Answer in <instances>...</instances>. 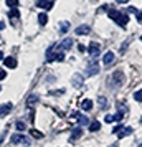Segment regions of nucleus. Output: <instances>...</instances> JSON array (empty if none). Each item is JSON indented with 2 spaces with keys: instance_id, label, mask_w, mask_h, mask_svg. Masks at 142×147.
<instances>
[{
  "instance_id": "f257e3e1",
  "label": "nucleus",
  "mask_w": 142,
  "mask_h": 147,
  "mask_svg": "<svg viewBox=\"0 0 142 147\" xmlns=\"http://www.w3.org/2000/svg\"><path fill=\"white\" fill-rule=\"evenodd\" d=\"M108 15H109V18L112 22H116L119 27H126L129 23V17L127 13H124V12H119V10H114V8H109L108 10Z\"/></svg>"
},
{
  "instance_id": "f03ea898",
  "label": "nucleus",
  "mask_w": 142,
  "mask_h": 147,
  "mask_svg": "<svg viewBox=\"0 0 142 147\" xmlns=\"http://www.w3.org/2000/svg\"><path fill=\"white\" fill-rule=\"evenodd\" d=\"M108 81H109V83H112V86H114V88H119L121 84H124V81H126L124 71H121V69L114 71V73L111 74V78H109Z\"/></svg>"
},
{
  "instance_id": "7ed1b4c3",
  "label": "nucleus",
  "mask_w": 142,
  "mask_h": 147,
  "mask_svg": "<svg viewBox=\"0 0 142 147\" xmlns=\"http://www.w3.org/2000/svg\"><path fill=\"white\" fill-rule=\"evenodd\" d=\"M10 140H12L13 146H23V147L30 146V137H27V136H23V134H20V132L13 134Z\"/></svg>"
},
{
  "instance_id": "20e7f679",
  "label": "nucleus",
  "mask_w": 142,
  "mask_h": 147,
  "mask_svg": "<svg viewBox=\"0 0 142 147\" xmlns=\"http://www.w3.org/2000/svg\"><path fill=\"white\" fill-rule=\"evenodd\" d=\"M99 73V65H98V58H89V65L86 68V74L88 76H96Z\"/></svg>"
},
{
  "instance_id": "39448f33",
  "label": "nucleus",
  "mask_w": 142,
  "mask_h": 147,
  "mask_svg": "<svg viewBox=\"0 0 142 147\" xmlns=\"http://www.w3.org/2000/svg\"><path fill=\"white\" fill-rule=\"evenodd\" d=\"M88 51H89V56H91V58H98V56H99V51H101V47H99V43H96V41L89 43Z\"/></svg>"
},
{
  "instance_id": "423d86ee",
  "label": "nucleus",
  "mask_w": 142,
  "mask_h": 147,
  "mask_svg": "<svg viewBox=\"0 0 142 147\" xmlns=\"http://www.w3.org/2000/svg\"><path fill=\"white\" fill-rule=\"evenodd\" d=\"M71 83H73V86L75 88H81L84 84V80H83V74H73V78H71Z\"/></svg>"
},
{
  "instance_id": "0eeeda50",
  "label": "nucleus",
  "mask_w": 142,
  "mask_h": 147,
  "mask_svg": "<svg viewBox=\"0 0 142 147\" xmlns=\"http://www.w3.org/2000/svg\"><path fill=\"white\" fill-rule=\"evenodd\" d=\"M35 5H36L38 8H45V10H50V8L53 7V3H51L50 0H36Z\"/></svg>"
},
{
  "instance_id": "6e6552de",
  "label": "nucleus",
  "mask_w": 142,
  "mask_h": 147,
  "mask_svg": "<svg viewBox=\"0 0 142 147\" xmlns=\"http://www.w3.org/2000/svg\"><path fill=\"white\" fill-rule=\"evenodd\" d=\"M102 63H104L106 66L112 65V63H114V53H112V51H106V53H104V58H102Z\"/></svg>"
},
{
  "instance_id": "1a4fd4ad",
  "label": "nucleus",
  "mask_w": 142,
  "mask_h": 147,
  "mask_svg": "<svg viewBox=\"0 0 142 147\" xmlns=\"http://www.w3.org/2000/svg\"><path fill=\"white\" fill-rule=\"evenodd\" d=\"M38 101H40V98L36 96V94H30L27 99V106L28 107H35L36 104H38Z\"/></svg>"
},
{
  "instance_id": "9d476101",
  "label": "nucleus",
  "mask_w": 142,
  "mask_h": 147,
  "mask_svg": "<svg viewBox=\"0 0 142 147\" xmlns=\"http://www.w3.org/2000/svg\"><path fill=\"white\" fill-rule=\"evenodd\" d=\"M10 111H12V104H10V102H7V104H0V117H5Z\"/></svg>"
},
{
  "instance_id": "9b49d317",
  "label": "nucleus",
  "mask_w": 142,
  "mask_h": 147,
  "mask_svg": "<svg viewBox=\"0 0 142 147\" xmlns=\"http://www.w3.org/2000/svg\"><path fill=\"white\" fill-rule=\"evenodd\" d=\"M60 47H50L46 50V61H55V56H56V53H55V50H58Z\"/></svg>"
},
{
  "instance_id": "f8f14e48",
  "label": "nucleus",
  "mask_w": 142,
  "mask_h": 147,
  "mask_svg": "<svg viewBox=\"0 0 142 147\" xmlns=\"http://www.w3.org/2000/svg\"><path fill=\"white\" fill-rule=\"evenodd\" d=\"M8 17L12 18V23H17V18H20V12H18V8H10V12H8Z\"/></svg>"
},
{
  "instance_id": "ddd939ff",
  "label": "nucleus",
  "mask_w": 142,
  "mask_h": 147,
  "mask_svg": "<svg viewBox=\"0 0 142 147\" xmlns=\"http://www.w3.org/2000/svg\"><path fill=\"white\" fill-rule=\"evenodd\" d=\"M5 66L10 68V69L15 68L17 66V58H13V56H7V58H5Z\"/></svg>"
},
{
  "instance_id": "4468645a",
  "label": "nucleus",
  "mask_w": 142,
  "mask_h": 147,
  "mask_svg": "<svg viewBox=\"0 0 142 147\" xmlns=\"http://www.w3.org/2000/svg\"><path fill=\"white\" fill-rule=\"evenodd\" d=\"M89 32H91V28L88 25H81V27L76 28V35H88Z\"/></svg>"
},
{
  "instance_id": "2eb2a0df",
  "label": "nucleus",
  "mask_w": 142,
  "mask_h": 147,
  "mask_svg": "<svg viewBox=\"0 0 142 147\" xmlns=\"http://www.w3.org/2000/svg\"><path fill=\"white\" fill-rule=\"evenodd\" d=\"M81 134H83V131H81V126H79V127H75V129L71 131V139H73V140L79 139V137H81Z\"/></svg>"
},
{
  "instance_id": "dca6fc26",
  "label": "nucleus",
  "mask_w": 142,
  "mask_h": 147,
  "mask_svg": "<svg viewBox=\"0 0 142 147\" xmlns=\"http://www.w3.org/2000/svg\"><path fill=\"white\" fill-rule=\"evenodd\" d=\"M89 131H91V132H96V131H99V129H101V122H99V121H93V122H89Z\"/></svg>"
},
{
  "instance_id": "f3484780",
  "label": "nucleus",
  "mask_w": 142,
  "mask_h": 147,
  "mask_svg": "<svg viewBox=\"0 0 142 147\" xmlns=\"http://www.w3.org/2000/svg\"><path fill=\"white\" fill-rule=\"evenodd\" d=\"M81 107H83V111H91V109H93V101L91 99H84L81 102Z\"/></svg>"
},
{
  "instance_id": "a211bd4d",
  "label": "nucleus",
  "mask_w": 142,
  "mask_h": 147,
  "mask_svg": "<svg viewBox=\"0 0 142 147\" xmlns=\"http://www.w3.org/2000/svg\"><path fill=\"white\" fill-rule=\"evenodd\" d=\"M71 47H73V40L71 38H65V40L61 41V48L63 50H69Z\"/></svg>"
},
{
  "instance_id": "6ab92c4d",
  "label": "nucleus",
  "mask_w": 142,
  "mask_h": 147,
  "mask_svg": "<svg viewBox=\"0 0 142 147\" xmlns=\"http://www.w3.org/2000/svg\"><path fill=\"white\" fill-rule=\"evenodd\" d=\"M78 124H79V126H88V124H89L88 116H83V114H79V116H78Z\"/></svg>"
},
{
  "instance_id": "aec40b11",
  "label": "nucleus",
  "mask_w": 142,
  "mask_h": 147,
  "mask_svg": "<svg viewBox=\"0 0 142 147\" xmlns=\"http://www.w3.org/2000/svg\"><path fill=\"white\" fill-rule=\"evenodd\" d=\"M38 23H40V25H46L48 23V15L46 13H40L38 15Z\"/></svg>"
},
{
  "instance_id": "412c9836",
  "label": "nucleus",
  "mask_w": 142,
  "mask_h": 147,
  "mask_svg": "<svg viewBox=\"0 0 142 147\" xmlns=\"http://www.w3.org/2000/svg\"><path fill=\"white\" fill-rule=\"evenodd\" d=\"M68 30H69V23H68V22H63V23L60 25V33H61V35H65Z\"/></svg>"
},
{
  "instance_id": "4be33fe9",
  "label": "nucleus",
  "mask_w": 142,
  "mask_h": 147,
  "mask_svg": "<svg viewBox=\"0 0 142 147\" xmlns=\"http://www.w3.org/2000/svg\"><path fill=\"white\" fill-rule=\"evenodd\" d=\"M5 5H7L8 8H17L20 3H18V0H7V2H5Z\"/></svg>"
},
{
  "instance_id": "5701e85b",
  "label": "nucleus",
  "mask_w": 142,
  "mask_h": 147,
  "mask_svg": "<svg viewBox=\"0 0 142 147\" xmlns=\"http://www.w3.org/2000/svg\"><path fill=\"white\" fill-rule=\"evenodd\" d=\"M98 104H99V107H106L108 98H106V96H99V98H98Z\"/></svg>"
},
{
  "instance_id": "b1692460",
  "label": "nucleus",
  "mask_w": 142,
  "mask_h": 147,
  "mask_svg": "<svg viewBox=\"0 0 142 147\" xmlns=\"http://www.w3.org/2000/svg\"><path fill=\"white\" fill-rule=\"evenodd\" d=\"M15 127H17V131H25V129H27V124H25V122H22V121H17V122H15Z\"/></svg>"
},
{
  "instance_id": "393cba45",
  "label": "nucleus",
  "mask_w": 142,
  "mask_h": 147,
  "mask_svg": "<svg viewBox=\"0 0 142 147\" xmlns=\"http://www.w3.org/2000/svg\"><path fill=\"white\" fill-rule=\"evenodd\" d=\"M30 134L33 136L35 139H43V134H41L40 131H36V129H32V131H30Z\"/></svg>"
},
{
  "instance_id": "a878e982",
  "label": "nucleus",
  "mask_w": 142,
  "mask_h": 147,
  "mask_svg": "<svg viewBox=\"0 0 142 147\" xmlns=\"http://www.w3.org/2000/svg\"><path fill=\"white\" fill-rule=\"evenodd\" d=\"M131 132H132V129H131V127H126V129H122L121 132H119V139H122L124 136H129Z\"/></svg>"
},
{
  "instance_id": "bb28decb",
  "label": "nucleus",
  "mask_w": 142,
  "mask_h": 147,
  "mask_svg": "<svg viewBox=\"0 0 142 147\" xmlns=\"http://www.w3.org/2000/svg\"><path fill=\"white\" fill-rule=\"evenodd\" d=\"M134 99L137 101V102H142V89H139V91L134 93Z\"/></svg>"
},
{
  "instance_id": "cd10ccee",
  "label": "nucleus",
  "mask_w": 142,
  "mask_h": 147,
  "mask_svg": "<svg viewBox=\"0 0 142 147\" xmlns=\"http://www.w3.org/2000/svg\"><path fill=\"white\" fill-rule=\"evenodd\" d=\"M63 60H65V53H63V51H56L55 61H63Z\"/></svg>"
},
{
  "instance_id": "c85d7f7f",
  "label": "nucleus",
  "mask_w": 142,
  "mask_h": 147,
  "mask_svg": "<svg viewBox=\"0 0 142 147\" xmlns=\"http://www.w3.org/2000/svg\"><path fill=\"white\" fill-rule=\"evenodd\" d=\"M104 121H106L108 124H111V122H114V121H116V117L112 116V114H106V117H104Z\"/></svg>"
},
{
  "instance_id": "c756f323",
  "label": "nucleus",
  "mask_w": 142,
  "mask_h": 147,
  "mask_svg": "<svg viewBox=\"0 0 142 147\" xmlns=\"http://www.w3.org/2000/svg\"><path fill=\"white\" fill-rule=\"evenodd\" d=\"M122 129H124V124H119V126H116L114 129H112V132H114V134H117V132H121Z\"/></svg>"
},
{
  "instance_id": "7c9ffc66",
  "label": "nucleus",
  "mask_w": 142,
  "mask_h": 147,
  "mask_svg": "<svg viewBox=\"0 0 142 147\" xmlns=\"http://www.w3.org/2000/svg\"><path fill=\"white\" fill-rule=\"evenodd\" d=\"M114 117H116V121H121L122 117H124V113H122V111H117V113L114 114Z\"/></svg>"
},
{
  "instance_id": "2f4dec72",
  "label": "nucleus",
  "mask_w": 142,
  "mask_h": 147,
  "mask_svg": "<svg viewBox=\"0 0 142 147\" xmlns=\"http://www.w3.org/2000/svg\"><path fill=\"white\" fill-rule=\"evenodd\" d=\"M5 78H7V71L5 69H0V81L5 80Z\"/></svg>"
},
{
  "instance_id": "473e14b6",
  "label": "nucleus",
  "mask_w": 142,
  "mask_h": 147,
  "mask_svg": "<svg viewBox=\"0 0 142 147\" xmlns=\"http://www.w3.org/2000/svg\"><path fill=\"white\" fill-rule=\"evenodd\" d=\"M127 41H126V43H122V47H121V53H124V51H126V50H127Z\"/></svg>"
},
{
  "instance_id": "72a5a7b5",
  "label": "nucleus",
  "mask_w": 142,
  "mask_h": 147,
  "mask_svg": "<svg viewBox=\"0 0 142 147\" xmlns=\"http://www.w3.org/2000/svg\"><path fill=\"white\" fill-rule=\"evenodd\" d=\"M137 22H139V23H142V12H137Z\"/></svg>"
},
{
  "instance_id": "f704fd0d",
  "label": "nucleus",
  "mask_w": 142,
  "mask_h": 147,
  "mask_svg": "<svg viewBox=\"0 0 142 147\" xmlns=\"http://www.w3.org/2000/svg\"><path fill=\"white\" fill-rule=\"evenodd\" d=\"M127 13H137V10H135L134 7H129L127 8Z\"/></svg>"
},
{
  "instance_id": "c9c22d12",
  "label": "nucleus",
  "mask_w": 142,
  "mask_h": 147,
  "mask_svg": "<svg viewBox=\"0 0 142 147\" xmlns=\"http://www.w3.org/2000/svg\"><path fill=\"white\" fill-rule=\"evenodd\" d=\"M78 50H79V51H86V47H83V45H79V47H78Z\"/></svg>"
},
{
  "instance_id": "e433bc0d",
  "label": "nucleus",
  "mask_w": 142,
  "mask_h": 147,
  "mask_svg": "<svg viewBox=\"0 0 142 147\" xmlns=\"http://www.w3.org/2000/svg\"><path fill=\"white\" fill-rule=\"evenodd\" d=\"M78 116H79V113H78V111H75V113H71V117H78Z\"/></svg>"
},
{
  "instance_id": "4c0bfd02",
  "label": "nucleus",
  "mask_w": 142,
  "mask_h": 147,
  "mask_svg": "<svg viewBox=\"0 0 142 147\" xmlns=\"http://www.w3.org/2000/svg\"><path fill=\"white\" fill-rule=\"evenodd\" d=\"M116 2H117V3H127L129 0H116Z\"/></svg>"
},
{
  "instance_id": "58836bf2",
  "label": "nucleus",
  "mask_w": 142,
  "mask_h": 147,
  "mask_svg": "<svg viewBox=\"0 0 142 147\" xmlns=\"http://www.w3.org/2000/svg\"><path fill=\"white\" fill-rule=\"evenodd\" d=\"M0 60H3V53L2 51H0Z\"/></svg>"
},
{
  "instance_id": "ea45409f",
  "label": "nucleus",
  "mask_w": 142,
  "mask_h": 147,
  "mask_svg": "<svg viewBox=\"0 0 142 147\" xmlns=\"http://www.w3.org/2000/svg\"><path fill=\"white\" fill-rule=\"evenodd\" d=\"M2 28H3V23H2V22H0V30H2Z\"/></svg>"
},
{
  "instance_id": "a19ab883",
  "label": "nucleus",
  "mask_w": 142,
  "mask_h": 147,
  "mask_svg": "<svg viewBox=\"0 0 142 147\" xmlns=\"http://www.w3.org/2000/svg\"><path fill=\"white\" fill-rule=\"evenodd\" d=\"M141 41H142V35H141Z\"/></svg>"
},
{
  "instance_id": "79ce46f5",
  "label": "nucleus",
  "mask_w": 142,
  "mask_h": 147,
  "mask_svg": "<svg viewBox=\"0 0 142 147\" xmlns=\"http://www.w3.org/2000/svg\"><path fill=\"white\" fill-rule=\"evenodd\" d=\"M141 124H142V117H141Z\"/></svg>"
},
{
  "instance_id": "37998d69",
  "label": "nucleus",
  "mask_w": 142,
  "mask_h": 147,
  "mask_svg": "<svg viewBox=\"0 0 142 147\" xmlns=\"http://www.w3.org/2000/svg\"><path fill=\"white\" fill-rule=\"evenodd\" d=\"M0 91H2V86H0Z\"/></svg>"
},
{
  "instance_id": "c03bdc74",
  "label": "nucleus",
  "mask_w": 142,
  "mask_h": 147,
  "mask_svg": "<svg viewBox=\"0 0 142 147\" xmlns=\"http://www.w3.org/2000/svg\"><path fill=\"white\" fill-rule=\"evenodd\" d=\"M141 147H142V146H141Z\"/></svg>"
}]
</instances>
